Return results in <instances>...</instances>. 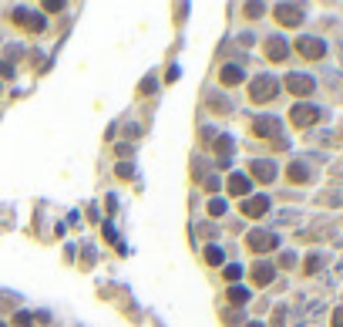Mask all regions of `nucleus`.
<instances>
[{
	"instance_id": "f257e3e1",
	"label": "nucleus",
	"mask_w": 343,
	"mask_h": 327,
	"mask_svg": "<svg viewBox=\"0 0 343 327\" xmlns=\"http://www.w3.org/2000/svg\"><path fill=\"white\" fill-rule=\"evenodd\" d=\"M279 95V81L269 78V74H263V78H256L253 85H249V98L253 102H273Z\"/></svg>"
},
{
	"instance_id": "f03ea898",
	"label": "nucleus",
	"mask_w": 343,
	"mask_h": 327,
	"mask_svg": "<svg viewBox=\"0 0 343 327\" xmlns=\"http://www.w3.org/2000/svg\"><path fill=\"white\" fill-rule=\"evenodd\" d=\"M279 247V236L276 233H266V229H253L249 233V250H256V253H269V250Z\"/></svg>"
},
{
	"instance_id": "7ed1b4c3",
	"label": "nucleus",
	"mask_w": 343,
	"mask_h": 327,
	"mask_svg": "<svg viewBox=\"0 0 343 327\" xmlns=\"http://www.w3.org/2000/svg\"><path fill=\"white\" fill-rule=\"evenodd\" d=\"M316 118H320V112L313 105H293V112H289V122L296 128H310V125H316Z\"/></svg>"
},
{
	"instance_id": "20e7f679",
	"label": "nucleus",
	"mask_w": 343,
	"mask_h": 327,
	"mask_svg": "<svg viewBox=\"0 0 343 327\" xmlns=\"http://www.w3.org/2000/svg\"><path fill=\"white\" fill-rule=\"evenodd\" d=\"M296 51H299L303 57L316 61V57H323V54H326V44H323L320 37H299V41H296Z\"/></svg>"
},
{
	"instance_id": "39448f33",
	"label": "nucleus",
	"mask_w": 343,
	"mask_h": 327,
	"mask_svg": "<svg viewBox=\"0 0 343 327\" xmlns=\"http://www.w3.org/2000/svg\"><path fill=\"white\" fill-rule=\"evenodd\" d=\"M286 88L296 95V98H306V95H313V88H316V81L310 78V74H289L286 78Z\"/></svg>"
},
{
	"instance_id": "423d86ee",
	"label": "nucleus",
	"mask_w": 343,
	"mask_h": 327,
	"mask_svg": "<svg viewBox=\"0 0 343 327\" xmlns=\"http://www.w3.org/2000/svg\"><path fill=\"white\" fill-rule=\"evenodd\" d=\"M276 21L283 27H296L303 21V7H293V4H276Z\"/></svg>"
},
{
	"instance_id": "0eeeda50",
	"label": "nucleus",
	"mask_w": 343,
	"mask_h": 327,
	"mask_svg": "<svg viewBox=\"0 0 343 327\" xmlns=\"http://www.w3.org/2000/svg\"><path fill=\"white\" fill-rule=\"evenodd\" d=\"M249 172L256 176V182H273V179H276V166L266 162V158H256L253 166H249Z\"/></svg>"
},
{
	"instance_id": "6e6552de",
	"label": "nucleus",
	"mask_w": 343,
	"mask_h": 327,
	"mask_svg": "<svg viewBox=\"0 0 343 327\" xmlns=\"http://www.w3.org/2000/svg\"><path fill=\"white\" fill-rule=\"evenodd\" d=\"M266 209H269V199H266V196H253V199H246V206H243V213L249 216V219L266 216Z\"/></svg>"
},
{
	"instance_id": "1a4fd4ad",
	"label": "nucleus",
	"mask_w": 343,
	"mask_h": 327,
	"mask_svg": "<svg viewBox=\"0 0 343 327\" xmlns=\"http://www.w3.org/2000/svg\"><path fill=\"white\" fill-rule=\"evenodd\" d=\"M286 54H289V47H286L283 37H269L266 41V57L269 61H286Z\"/></svg>"
},
{
	"instance_id": "9d476101",
	"label": "nucleus",
	"mask_w": 343,
	"mask_h": 327,
	"mask_svg": "<svg viewBox=\"0 0 343 327\" xmlns=\"http://www.w3.org/2000/svg\"><path fill=\"white\" fill-rule=\"evenodd\" d=\"M249 186H253V182H249V176H243V172H233V176H229V192H233V196H249Z\"/></svg>"
},
{
	"instance_id": "9b49d317",
	"label": "nucleus",
	"mask_w": 343,
	"mask_h": 327,
	"mask_svg": "<svg viewBox=\"0 0 343 327\" xmlns=\"http://www.w3.org/2000/svg\"><path fill=\"white\" fill-rule=\"evenodd\" d=\"M14 21L24 24L27 31H34V34H37V31H44V21H41L37 14H31V11H17V17H14Z\"/></svg>"
},
{
	"instance_id": "f8f14e48",
	"label": "nucleus",
	"mask_w": 343,
	"mask_h": 327,
	"mask_svg": "<svg viewBox=\"0 0 343 327\" xmlns=\"http://www.w3.org/2000/svg\"><path fill=\"white\" fill-rule=\"evenodd\" d=\"M253 132H256V135H276V132H279V122H276V118H256V122H253Z\"/></svg>"
},
{
	"instance_id": "ddd939ff",
	"label": "nucleus",
	"mask_w": 343,
	"mask_h": 327,
	"mask_svg": "<svg viewBox=\"0 0 343 327\" xmlns=\"http://www.w3.org/2000/svg\"><path fill=\"white\" fill-rule=\"evenodd\" d=\"M219 78H222V85H239V81L246 78V71L239 68V64H225V68H222V74H219Z\"/></svg>"
},
{
	"instance_id": "4468645a",
	"label": "nucleus",
	"mask_w": 343,
	"mask_h": 327,
	"mask_svg": "<svg viewBox=\"0 0 343 327\" xmlns=\"http://www.w3.org/2000/svg\"><path fill=\"white\" fill-rule=\"evenodd\" d=\"M253 280H256V287H266V283L273 280V267H269V263H256Z\"/></svg>"
},
{
	"instance_id": "2eb2a0df",
	"label": "nucleus",
	"mask_w": 343,
	"mask_h": 327,
	"mask_svg": "<svg viewBox=\"0 0 343 327\" xmlns=\"http://www.w3.org/2000/svg\"><path fill=\"white\" fill-rule=\"evenodd\" d=\"M286 176H289V182H306V179H310V172H306L303 162H293V166L286 169Z\"/></svg>"
},
{
	"instance_id": "dca6fc26",
	"label": "nucleus",
	"mask_w": 343,
	"mask_h": 327,
	"mask_svg": "<svg viewBox=\"0 0 343 327\" xmlns=\"http://www.w3.org/2000/svg\"><path fill=\"white\" fill-rule=\"evenodd\" d=\"M229 300H233V304H246V300H249V290H246V287H229Z\"/></svg>"
},
{
	"instance_id": "f3484780",
	"label": "nucleus",
	"mask_w": 343,
	"mask_h": 327,
	"mask_svg": "<svg viewBox=\"0 0 343 327\" xmlns=\"http://www.w3.org/2000/svg\"><path fill=\"white\" fill-rule=\"evenodd\" d=\"M205 263L219 267V263H222V250H219V247H209V250H205Z\"/></svg>"
},
{
	"instance_id": "a211bd4d",
	"label": "nucleus",
	"mask_w": 343,
	"mask_h": 327,
	"mask_svg": "<svg viewBox=\"0 0 343 327\" xmlns=\"http://www.w3.org/2000/svg\"><path fill=\"white\" fill-rule=\"evenodd\" d=\"M215 152H219V155H229V152H233V138H225V135H222L219 142H215Z\"/></svg>"
},
{
	"instance_id": "6ab92c4d",
	"label": "nucleus",
	"mask_w": 343,
	"mask_h": 327,
	"mask_svg": "<svg viewBox=\"0 0 343 327\" xmlns=\"http://www.w3.org/2000/svg\"><path fill=\"white\" fill-rule=\"evenodd\" d=\"M209 213L212 216H222V213H225V199H212V203H209Z\"/></svg>"
},
{
	"instance_id": "aec40b11",
	"label": "nucleus",
	"mask_w": 343,
	"mask_h": 327,
	"mask_svg": "<svg viewBox=\"0 0 343 327\" xmlns=\"http://www.w3.org/2000/svg\"><path fill=\"white\" fill-rule=\"evenodd\" d=\"M14 324H17V327H31L34 317H31V314H17V317H14Z\"/></svg>"
},
{
	"instance_id": "412c9836",
	"label": "nucleus",
	"mask_w": 343,
	"mask_h": 327,
	"mask_svg": "<svg viewBox=\"0 0 343 327\" xmlns=\"http://www.w3.org/2000/svg\"><path fill=\"white\" fill-rule=\"evenodd\" d=\"M333 327H343V307H336V310H333Z\"/></svg>"
},
{
	"instance_id": "4be33fe9",
	"label": "nucleus",
	"mask_w": 343,
	"mask_h": 327,
	"mask_svg": "<svg viewBox=\"0 0 343 327\" xmlns=\"http://www.w3.org/2000/svg\"><path fill=\"white\" fill-rule=\"evenodd\" d=\"M44 7H47V11H51V14H57V11H64V4H61V0H54V4H51V0H47Z\"/></svg>"
},
{
	"instance_id": "5701e85b",
	"label": "nucleus",
	"mask_w": 343,
	"mask_h": 327,
	"mask_svg": "<svg viewBox=\"0 0 343 327\" xmlns=\"http://www.w3.org/2000/svg\"><path fill=\"white\" fill-rule=\"evenodd\" d=\"M118 176H122V179H128V176H132V166H128V162H122V166H118Z\"/></svg>"
},
{
	"instance_id": "b1692460",
	"label": "nucleus",
	"mask_w": 343,
	"mask_h": 327,
	"mask_svg": "<svg viewBox=\"0 0 343 327\" xmlns=\"http://www.w3.org/2000/svg\"><path fill=\"white\" fill-rule=\"evenodd\" d=\"M239 273H243L239 267H225V277H229V280H239Z\"/></svg>"
},
{
	"instance_id": "393cba45",
	"label": "nucleus",
	"mask_w": 343,
	"mask_h": 327,
	"mask_svg": "<svg viewBox=\"0 0 343 327\" xmlns=\"http://www.w3.org/2000/svg\"><path fill=\"white\" fill-rule=\"evenodd\" d=\"M249 327H263V324H249Z\"/></svg>"
},
{
	"instance_id": "a878e982",
	"label": "nucleus",
	"mask_w": 343,
	"mask_h": 327,
	"mask_svg": "<svg viewBox=\"0 0 343 327\" xmlns=\"http://www.w3.org/2000/svg\"><path fill=\"white\" fill-rule=\"evenodd\" d=\"M0 327H7V324H0Z\"/></svg>"
}]
</instances>
